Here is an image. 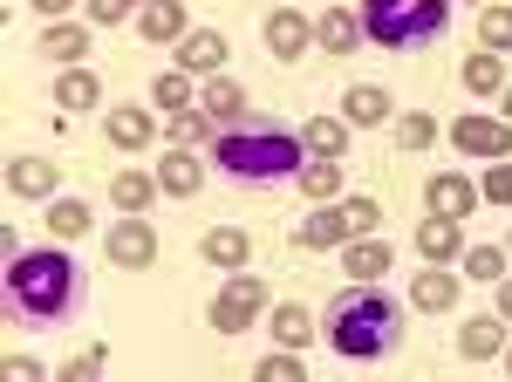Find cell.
<instances>
[{
  "mask_svg": "<svg viewBox=\"0 0 512 382\" xmlns=\"http://www.w3.org/2000/svg\"><path fill=\"white\" fill-rule=\"evenodd\" d=\"M485 198H499V205H512V157L485 171Z\"/></svg>",
  "mask_w": 512,
  "mask_h": 382,
  "instance_id": "obj_42",
  "label": "cell"
},
{
  "mask_svg": "<svg viewBox=\"0 0 512 382\" xmlns=\"http://www.w3.org/2000/svg\"><path fill=\"white\" fill-rule=\"evenodd\" d=\"M89 28H76V21H55V28H41V55L48 62H62V69H76L82 55H89Z\"/></svg>",
  "mask_w": 512,
  "mask_h": 382,
  "instance_id": "obj_19",
  "label": "cell"
},
{
  "mask_svg": "<svg viewBox=\"0 0 512 382\" xmlns=\"http://www.w3.org/2000/svg\"><path fill=\"white\" fill-rule=\"evenodd\" d=\"M267 321H274V342H280V348H308V342H315V307L280 301Z\"/></svg>",
  "mask_w": 512,
  "mask_h": 382,
  "instance_id": "obj_22",
  "label": "cell"
},
{
  "mask_svg": "<svg viewBox=\"0 0 512 382\" xmlns=\"http://www.w3.org/2000/svg\"><path fill=\"white\" fill-rule=\"evenodd\" d=\"M198 110L212 116L219 130H233V123H246V89H239V82H226V76H212V82H205V103H198Z\"/></svg>",
  "mask_w": 512,
  "mask_h": 382,
  "instance_id": "obj_20",
  "label": "cell"
},
{
  "mask_svg": "<svg viewBox=\"0 0 512 382\" xmlns=\"http://www.w3.org/2000/svg\"><path fill=\"white\" fill-rule=\"evenodd\" d=\"M301 130H287L274 116H246L233 130H219L212 137V157H219V171L226 178H246V185H274V178H294L301 171Z\"/></svg>",
  "mask_w": 512,
  "mask_h": 382,
  "instance_id": "obj_1",
  "label": "cell"
},
{
  "mask_svg": "<svg viewBox=\"0 0 512 382\" xmlns=\"http://www.w3.org/2000/svg\"><path fill=\"white\" fill-rule=\"evenodd\" d=\"M451 28V0H362V35L376 48H417Z\"/></svg>",
  "mask_w": 512,
  "mask_h": 382,
  "instance_id": "obj_4",
  "label": "cell"
},
{
  "mask_svg": "<svg viewBox=\"0 0 512 382\" xmlns=\"http://www.w3.org/2000/svg\"><path fill=\"white\" fill-rule=\"evenodd\" d=\"M451 144H458L465 157L506 164L512 157V123H499V116H458V123H451Z\"/></svg>",
  "mask_w": 512,
  "mask_h": 382,
  "instance_id": "obj_6",
  "label": "cell"
},
{
  "mask_svg": "<svg viewBox=\"0 0 512 382\" xmlns=\"http://www.w3.org/2000/svg\"><path fill=\"white\" fill-rule=\"evenodd\" d=\"M472 7H492V0H472Z\"/></svg>",
  "mask_w": 512,
  "mask_h": 382,
  "instance_id": "obj_48",
  "label": "cell"
},
{
  "mask_svg": "<svg viewBox=\"0 0 512 382\" xmlns=\"http://www.w3.org/2000/svg\"><path fill=\"white\" fill-rule=\"evenodd\" d=\"M321 335H328L335 355H349V362H383L396 348V335H403V307H396L383 287H362V280H355L349 294H335Z\"/></svg>",
  "mask_w": 512,
  "mask_h": 382,
  "instance_id": "obj_2",
  "label": "cell"
},
{
  "mask_svg": "<svg viewBox=\"0 0 512 382\" xmlns=\"http://www.w3.org/2000/svg\"><path fill=\"white\" fill-rule=\"evenodd\" d=\"M7 301L21 321H62L76 301V260L41 246V253H14L7 260Z\"/></svg>",
  "mask_w": 512,
  "mask_h": 382,
  "instance_id": "obj_3",
  "label": "cell"
},
{
  "mask_svg": "<svg viewBox=\"0 0 512 382\" xmlns=\"http://www.w3.org/2000/svg\"><path fill=\"white\" fill-rule=\"evenodd\" d=\"M96 96H103V82L89 76V69H62V82H55V103H62V110H96Z\"/></svg>",
  "mask_w": 512,
  "mask_h": 382,
  "instance_id": "obj_28",
  "label": "cell"
},
{
  "mask_svg": "<svg viewBox=\"0 0 512 382\" xmlns=\"http://www.w3.org/2000/svg\"><path fill=\"white\" fill-rule=\"evenodd\" d=\"M390 246L383 239H349L342 246V267H349V280H362V287H383V273H390Z\"/></svg>",
  "mask_w": 512,
  "mask_h": 382,
  "instance_id": "obj_14",
  "label": "cell"
},
{
  "mask_svg": "<svg viewBox=\"0 0 512 382\" xmlns=\"http://www.w3.org/2000/svg\"><path fill=\"white\" fill-rule=\"evenodd\" d=\"M158 185L171 191V198H192V191L205 185V164H198L192 151H164L158 157Z\"/></svg>",
  "mask_w": 512,
  "mask_h": 382,
  "instance_id": "obj_21",
  "label": "cell"
},
{
  "mask_svg": "<svg viewBox=\"0 0 512 382\" xmlns=\"http://www.w3.org/2000/svg\"><path fill=\"white\" fill-rule=\"evenodd\" d=\"M103 253H110V267L144 273L151 260H158V232H151V219H123V226H110V239H103Z\"/></svg>",
  "mask_w": 512,
  "mask_h": 382,
  "instance_id": "obj_7",
  "label": "cell"
},
{
  "mask_svg": "<svg viewBox=\"0 0 512 382\" xmlns=\"http://www.w3.org/2000/svg\"><path fill=\"white\" fill-rule=\"evenodd\" d=\"M506 253H512V239H506Z\"/></svg>",
  "mask_w": 512,
  "mask_h": 382,
  "instance_id": "obj_49",
  "label": "cell"
},
{
  "mask_svg": "<svg viewBox=\"0 0 512 382\" xmlns=\"http://www.w3.org/2000/svg\"><path fill=\"white\" fill-rule=\"evenodd\" d=\"M396 144H403V151H431V144H437V116L431 110L396 116Z\"/></svg>",
  "mask_w": 512,
  "mask_h": 382,
  "instance_id": "obj_33",
  "label": "cell"
},
{
  "mask_svg": "<svg viewBox=\"0 0 512 382\" xmlns=\"http://www.w3.org/2000/svg\"><path fill=\"white\" fill-rule=\"evenodd\" d=\"M137 35H144V41H171V48H178V41L192 35V21H185V7H178V0H158V7H144V14H137Z\"/></svg>",
  "mask_w": 512,
  "mask_h": 382,
  "instance_id": "obj_18",
  "label": "cell"
},
{
  "mask_svg": "<svg viewBox=\"0 0 512 382\" xmlns=\"http://www.w3.org/2000/svg\"><path fill=\"white\" fill-rule=\"evenodd\" d=\"M355 232H349V219H342V205H315V212H308V226H301V246H349Z\"/></svg>",
  "mask_w": 512,
  "mask_h": 382,
  "instance_id": "obj_24",
  "label": "cell"
},
{
  "mask_svg": "<svg viewBox=\"0 0 512 382\" xmlns=\"http://www.w3.org/2000/svg\"><path fill=\"white\" fill-rule=\"evenodd\" d=\"M308 41H315V21H308V14H294V7H274V14H267V48H274L280 62H301Z\"/></svg>",
  "mask_w": 512,
  "mask_h": 382,
  "instance_id": "obj_9",
  "label": "cell"
},
{
  "mask_svg": "<svg viewBox=\"0 0 512 382\" xmlns=\"http://www.w3.org/2000/svg\"><path fill=\"white\" fill-rule=\"evenodd\" d=\"M198 260H212V267H226V273H246V260H253V239L239 226H212L205 239H198Z\"/></svg>",
  "mask_w": 512,
  "mask_h": 382,
  "instance_id": "obj_13",
  "label": "cell"
},
{
  "mask_svg": "<svg viewBox=\"0 0 512 382\" xmlns=\"http://www.w3.org/2000/svg\"><path fill=\"white\" fill-rule=\"evenodd\" d=\"M301 191H308V198H315V205H328V198H335V191H342V171H335V164H328V157H315V164H308V171H301Z\"/></svg>",
  "mask_w": 512,
  "mask_h": 382,
  "instance_id": "obj_37",
  "label": "cell"
},
{
  "mask_svg": "<svg viewBox=\"0 0 512 382\" xmlns=\"http://www.w3.org/2000/svg\"><path fill=\"white\" fill-rule=\"evenodd\" d=\"M253 382H308V362H301L294 348H280V355H260Z\"/></svg>",
  "mask_w": 512,
  "mask_h": 382,
  "instance_id": "obj_35",
  "label": "cell"
},
{
  "mask_svg": "<svg viewBox=\"0 0 512 382\" xmlns=\"http://www.w3.org/2000/svg\"><path fill=\"white\" fill-rule=\"evenodd\" d=\"M417 253H424V267H444V260H458L465 253V232H458V219H417Z\"/></svg>",
  "mask_w": 512,
  "mask_h": 382,
  "instance_id": "obj_12",
  "label": "cell"
},
{
  "mask_svg": "<svg viewBox=\"0 0 512 382\" xmlns=\"http://www.w3.org/2000/svg\"><path fill=\"white\" fill-rule=\"evenodd\" d=\"M260 307H267V280L260 273H233L219 287V301L205 307V321H212V335H246L260 321Z\"/></svg>",
  "mask_w": 512,
  "mask_h": 382,
  "instance_id": "obj_5",
  "label": "cell"
},
{
  "mask_svg": "<svg viewBox=\"0 0 512 382\" xmlns=\"http://www.w3.org/2000/svg\"><path fill=\"white\" fill-rule=\"evenodd\" d=\"M410 301L424 307V314H444V307L458 301V280H451L444 267H424L417 280H410Z\"/></svg>",
  "mask_w": 512,
  "mask_h": 382,
  "instance_id": "obj_27",
  "label": "cell"
},
{
  "mask_svg": "<svg viewBox=\"0 0 512 382\" xmlns=\"http://www.w3.org/2000/svg\"><path fill=\"white\" fill-rule=\"evenodd\" d=\"M89 226H96V212H89L82 198H55V205H48V232H55V239H82Z\"/></svg>",
  "mask_w": 512,
  "mask_h": 382,
  "instance_id": "obj_31",
  "label": "cell"
},
{
  "mask_svg": "<svg viewBox=\"0 0 512 382\" xmlns=\"http://www.w3.org/2000/svg\"><path fill=\"white\" fill-rule=\"evenodd\" d=\"M164 137H171V151H198L205 137H219V123H212L205 110H178V116H171V130H164Z\"/></svg>",
  "mask_w": 512,
  "mask_h": 382,
  "instance_id": "obj_29",
  "label": "cell"
},
{
  "mask_svg": "<svg viewBox=\"0 0 512 382\" xmlns=\"http://www.w3.org/2000/svg\"><path fill=\"white\" fill-rule=\"evenodd\" d=\"M76 0H35V14H69Z\"/></svg>",
  "mask_w": 512,
  "mask_h": 382,
  "instance_id": "obj_44",
  "label": "cell"
},
{
  "mask_svg": "<svg viewBox=\"0 0 512 382\" xmlns=\"http://www.w3.org/2000/svg\"><path fill=\"white\" fill-rule=\"evenodd\" d=\"M103 355H110L103 342H96V348H82V355H69V362H62V376H55V382H103Z\"/></svg>",
  "mask_w": 512,
  "mask_h": 382,
  "instance_id": "obj_39",
  "label": "cell"
},
{
  "mask_svg": "<svg viewBox=\"0 0 512 382\" xmlns=\"http://www.w3.org/2000/svg\"><path fill=\"white\" fill-rule=\"evenodd\" d=\"M424 205H431V219H472L478 212V185L472 178H458V171H444V178H431V191H424Z\"/></svg>",
  "mask_w": 512,
  "mask_h": 382,
  "instance_id": "obj_8",
  "label": "cell"
},
{
  "mask_svg": "<svg viewBox=\"0 0 512 382\" xmlns=\"http://www.w3.org/2000/svg\"><path fill=\"white\" fill-rule=\"evenodd\" d=\"M465 89H478V96H506V62H499L492 48H478L472 62H465Z\"/></svg>",
  "mask_w": 512,
  "mask_h": 382,
  "instance_id": "obj_30",
  "label": "cell"
},
{
  "mask_svg": "<svg viewBox=\"0 0 512 382\" xmlns=\"http://www.w3.org/2000/svg\"><path fill=\"white\" fill-rule=\"evenodd\" d=\"M342 116H349V123H362V130H369V123H390V89L355 82L349 96H342Z\"/></svg>",
  "mask_w": 512,
  "mask_h": 382,
  "instance_id": "obj_26",
  "label": "cell"
},
{
  "mask_svg": "<svg viewBox=\"0 0 512 382\" xmlns=\"http://www.w3.org/2000/svg\"><path fill=\"white\" fill-rule=\"evenodd\" d=\"M478 41H485L492 55H506V48H512V7H485V21H478Z\"/></svg>",
  "mask_w": 512,
  "mask_h": 382,
  "instance_id": "obj_38",
  "label": "cell"
},
{
  "mask_svg": "<svg viewBox=\"0 0 512 382\" xmlns=\"http://www.w3.org/2000/svg\"><path fill=\"white\" fill-rule=\"evenodd\" d=\"M465 280L499 287V280H506V253H499V246H472V253H465Z\"/></svg>",
  "mask_w": 512,
  "mask_h": 382,
  "instance_id": "obj_36",
  "label": "cell"
},
{
  "mask_svg": "<svg viewBox=\"0 0 512 382\" xmlns=\"http://www.w3.org/2000/svg\"><path fill=\"white\" fill-rule=\"evenodd\" d=\"M103 137H110L117 151H144V144L158 137V123H151V110H137V103H117V110L103 116Z\"/></svg>",
  "mask_w": 512,
  "mask_h": 382,
  "instance_id": "obj_11",
  "label": "cell"
},
{
  "mask_svg": "<svg viewBox=\"0 0 512 382\" xmlns=\"http://www.w3.org/2000/svg\"><path fill=\"white\" fill-rule=\"evenodd\" d=\"M0 382H41V362L35 355H7L0 362Z\"/></svg>",
  "mask_w": 512,
  "mask_h": 382,
  "instance_id": "obj_41",
  "label": "cell"
},
{
  "mask_svg": "<svg viewBox=\"0 0 512 382\" xmlns=\"http://www.w3.org/2000/svg\"><path fill=\"white\" fill-rule=\"evenodd\" d=\"M301 144H308L315 157H328V164H335V157L349 151V116H308V130H301Z\"/></svg>",
  "mask_w": 512,
  "mask_h": 382,
  "instance_id": "obj_25",
  "label": "cell"
},
{
  "mask_svg": "<svg viewBox=\"0 0 512 382\" xmlns=\"http://www.w3.org/2000/svg\"><path fill=\"white\" fill-rule=\"evenodd\" d=\"M342 219H349L355 239H376V226H383V205H376L369 191H355V198H342Z\"/></svg>",
  "mask_w": 512,
  "mask_h": 382,
  "instance_id": "obj_34",
  "label": "cell"
},
{
  "mask_svg": "<svg viewBox=\"0 0 512 382\" xmlns=\"http://www.w3.org/2000/svg\"><path fill=\"white\" fill-rule=\"evenodd\" d=\"M130 14H144V7H137V0H89V21H96V28H117Z\"/></svg>",
  "mask_w": 512,
  "mask_h": 382,
  "instance_id": "obj_40",
  "label": "cell"
},
{
  "mask_svg": "<svg viewBox=\"0 0 512 382\" xmlns=\"http://www.w3.org/2000/svg\"><path fill=\"white\" fill-rule=\"evenodd\" d=\"M151 191H164L158 171H117V178H110V198H117L123 219H144V212H151Z\"/></svg>",
  "mask_w": 512,
  "mask_h": 382,
  "instance_id": "obj_16",
  "label": "cell"
},
{
  "mask_svg": "<svg viewBox=\"0 0 512 382\" xmlns=\"http://www.w3.org/2000/svg\"><path fill=\"white\" fill-rule=\"evenodd\" d=\"M506 123H512V82H506Z\"/></svg>",
  "mask_w": 512,
  "mask_h": 382,
  "instance_id": "obj_45",
  "label": "cell"
},
{
  "mask_svg": "<svg viewBox=\"0 0 512 382\" xmlns=\"http://www.w3.org/2000/svg\"><path fill=\"white\" fill-rule=\"evenodd\" d=\"M499 321H512V280H499Z\"/></svg>",
  "mask_w": 512,
  "mask_h": 382,
  "instance_id": "obj_43",
  "label": "cell"
},
{
  "mask_svg": "<svg viewBox=\"0 0 512 382\" xmlns=\"http://www.w3.org/2000/svg\"><path fill=\"white\" fill-rule=\"evenodd\" d=\"M137 7H158V0H137Z\"/></svg>",
  "mask_w": 512,
  "mask_h": 382,
  "instance_id": "obj_47",
  "label": "cell"
},
{
  "mask_svg": "<svg viewBox=\"0 0 512 382\" xmlns=\"http://www.w3.org/2000/svg\"><path fill=\"white\" fill-rule=\"evenodd\" d=\"M178 69H185V76H219V69H226V35L192 28V35L178 41Z\"/></svg>",
  "mask_w": 512,
  "mask_h": 382,
  "instance_id": "obj_10",
  "label": "cell"
},
{
  "mask_svg": "<svg viewBox=\"0 0 512 382\" xmlns=\"http://www.w3.org/2000/svg\"><path fill=\"white\" fill-rule=\"evenodd\" d=\"M458 348H465L472 362H485V355H506V321H499V314H478V321H465V328H458Z\"/></svg>",
  "mask_w": 512,
  "mask_h": 382,
  "instance_id": "obj_23",
  "label": "cell"
},
{
  "mask_svg": "<svg viewBox=\"0 0 512 382\" xmlns=\"http://www.w3.org/2000/svg\"><path fill=\"white\" fill-rule=\"evenodd\" d=\"M315 41L328 48V55H355L362 48V14H349V7H328L315 21Z\"/></svg>",
  "mask_w": 512,
  "mask_h": 382,
  "instance_id": "obj_17",
  "label": "cell"
},
{
  "mask_svg": "<svg viewBox=\"0 0 512 382\" xmlns=\"http://www.w3.org/2000/svg\"><path fill=\"white\" fill-rule=\"evenodd\" d=\"M506 376H512V342H506Z\"/></svg>",
  "mask_w": 512,
  "mask_h": 382,
  "instance_id": "obj_46",
  "label": "cell"
},
{
  "mask_svg": "<svg viewBox=\"0 0 512 382\" xmlns=\"http://www.w3.org/2000/svg\"><path fill=\"white\" fill-rule=\"evenodd\" d=\"M55 185H62V171H55L48 157H14V164H7V191H14V198H48Z\"/></svg>",
  "mask_w": 512,
  "mask_h": 382,
  "instance_id": "obj_15",
  "label": "cell"
},
{
  "mask_svg": "<svg viewBox=\"0 0 512 382\" xmlns=\"http://www.w3.org/2000/svg\"><path fill=\"white\" fill-rule=\"evenodd\" d=\"M151 103H158L164 116H178V110H198V103H192V76H185V69H164V76L151 82Z\"/></svg>",
  "mask_w": 512,
  "mask_h": 382,
  "instance_id": "obj_32",
  "label": "cell"
}]
</instances>
